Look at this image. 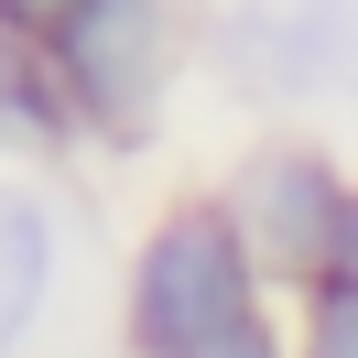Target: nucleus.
Instances as JSON below:
<instances>
[{
  "instance_id": "f257e3e1",
  "label": "nucleus",
  "mask_w": 358,
  "mask_h": 358,
  "mask_svg": "<svg viewBox=\"0 0 358 358\" xmlns=\"http://www.w3.org/2000/svg\"><path fill=\"white\" fill-rule=\"evenodd\" d=\"M250 326H261V261H250L239 217L206 196L152 217V239L131 261V348L141 358H206Z\"/></svg>"
},
{
  "instance_id": "f03ea898",
  "label": "nucleus",
  "mask_w": 358,
  "mask_h": 358,
  "mask_svg": "<svg viewBox=\"0 0 358 358\" xmlns=\"http://www.w3.org/2000/svg\"><path fill=\"white\" fill-rule=\"evenodd\" d=\"M55 76L98 131H152V98L174 76V11L163 0H87L76 33L55 44Z\"/></svg>"
},
{
  "instance_id": "7ed1b4c3",
  "label": "nucleus",
  "mask_w": 358,
  "mask_h": 358,
  "mask_svg": "<svg viewBox=\"0 0 358 358\" xmlns=\"http://www.w3.org/2000/svg\"><path fill=\"white\" fill-rule=\"evenodd\" d=\"M348 185L326 174L315 152H261L250 163V185H239V239H250V261L261 271H282V282H336V250H348Z\"/></svg>"
},
{
  "instance_id": "20e7f679",
  "label": "nucleus",
  "mask_w": 358,
  "mask_h": 358,
  "mask_svg": "<svg viewBox=\"0 0 358 358\" xmlns=\"http://www.w3.org/2000/svg\"><path fill=\"white\" fill-rule=\"evenodd\" d=\"M55 293V217L33 185H0V358L22 348V326Z\"/></svg>"
},
{
  "instance_id": "39448f33",
  "label": "nucleus",
  "mask_w": 358,
  "mask_h": 358,
  "mask_svg": "<svg viewBox=\"0 0 358 358\" xmlns=\"http://www.w3.org/2000/svg\"><path fill=\"white\" fill-rule=\"evenodd\" d=\"M0 131L11 141H66L76 131L66 76H44V44H11V33H0Z\"/></svg>"
},
{
  "instance_id": "423d86ee",
  "label": "nucleus",
  "mask_w": 358,
  "mask_h": 358,
  "mask_svg": "<svg viewBox=\"0 0 358 358\" xmlns=\"http://www.w3.org/2000/svg\"><path fill=\"white\" fill-rule=\"evenodd\" d=\"M304 358H358V282L304 293Z\"/></svg>"
},
{
  "instance_id": "0eeeda50",
  "label": "nucleus",
  "mask_w": 358,
  "mask_h": 358,
  "mask_svg": "<svg viewBox=\"0 0 358 358\" xmlns=\"http://www.w3.org/2000/svg\"><path fill=\"white\" fill-rule=\"evenodd\" d=\"M76 11H87V0H0V33H11V44H66Z\"/></svg>"
},
{
  "instance_id": "6e6552de",
  "label": "nucleus",
  "mask_w": 358,
  "mask_h": 358,
  "mask_svg": "<svg viewBox=\"0 0 358 358\" xmlns=\"http://www.w3.org/2000/svg\"><path fill=\"white\" fill-rule=\"evenodd\" d=\"M206 358H282V348H271V326H250V336H228V348H206Z\"/></svg>"
}]
</instances>
